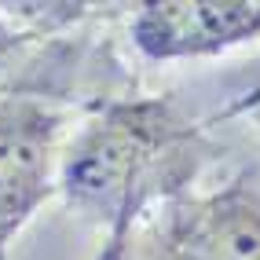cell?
I'll return each instance as SVG.
<instances>
[{
	"mask_svg": "<svg viewBox=\"0 0 260 260\" xmlns=\"http://www.w3.org/2000/svg\"><path fill=\"white\" fill-rule=\"evenodd\" d=\"M205 143L194 125L161 99L114 103L88 121L59 165L70 205L114 228L121 246L150 202H169L198 172Z\"/></svg>",
	"mask_w": 260,
	"mask_h": 260,
	"instance_id": "6da1fadb",
	"label": "cell"
},
{
	"mask_svg": "<svg viewBox=\"0 0 260 260\" xmlns=\"http://www.w3.org/2000/svg\"><path fill=\"white\" fill-rule=\"evenodd\" d=\"M136 242L132 260H260V194L249 180L176 194Z\"/></svg>",
	"mask_w": 260,
	"mask_h": 260,
	"instance_id": "7a4b0ae2",
	"label": "cell"
},
{
	"mask_svg": "<svg viewBox=\"0 0 260 260\" xmlns=\"http://www.w3.org/2000/svg\"><path fill=\"white\" fill-rule=\"evenodd\" d=\"M62 117L41 99L0 103V249L48 198Z\"/></svg>",
	"mask_w": 260,
	"mask_h": 260,
	"instance_id": "3957f363",
	"label": "cell"
},
{
	"mask_svg": "<svg viewBox=\"0 0 260 260\" xmlns=\"http://www.w3.org/2000/svg\"><path fill=\"white\" fill-rule=\"evenodd\" d=\"M132 41L150 59L213 55L260 37V4L253 0H165L140 4Z\"/></svg>",
	"mask_w": 260,
	"mask_h": 260,
	"instance_id": "277c9868",
	"label": "cell"
},
{
	"mask_svg": "<svg viewBox=\"0 0 260 260\" xmlns=\"http://www.w3.org/2000/svg\"><path fill=\"white\" fill-rule=\"evenodd\" d=\"M26 44H29V37L22 29H15V26H8L4 19H0V77L15 70V62L22 59Z\"/></svg>",
	"mask_w": 260,
	"mask_h": 260,
	"instance_id": "5b68a950",
	"label": "cell"
},
{
	"mask_svg": "<svg viewBox=\"0 0 260 260\" xmlns=\"http://www.w3.org/2000/svg\"><path fill=\"white\" fill-rule=\"evenodd\" d=\"M242 110H246V114L256 121V128H260V84H256V88H253L246 99H242Z\"/></svg>",
	"mask_w": 260,
	"mask_h": 260,
	"instance_id": "8992f818",
	"label": "cell"
}]
</instances>
